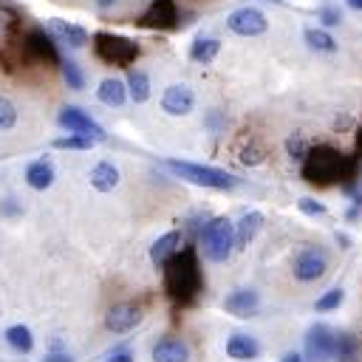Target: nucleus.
<instances>
[{
  "mask_svg": "<svg viewBox=\"0 0 362 362\" xmlns=\"http://www.w3.org/2000/svg\"><path fill=\"white\" fill-rule=\"evenodd\" d=\"M90 144H96V141H90V139H85V136H79V133L54 139V147H57V150H88Z\"/></svg>",
  "mask_w": 362,
  "mask_h": 362,
  "instance_id": "nucleus-31",
  "label": "nucleus"
},
{
  "mask_svg": "<svg viewBox=\"0 0 362 362\" xmlns=\"http://www.w3.org/2000/svg\"><path fill=\"white\" fill-rule=\"evenodd\" d=\"M141 322V308L139 305H130V303H122V305H113L105 317V325L113 331V334H127L133 331L136 325Z\"/></svg>",
  "mask_w": 362,
  "mask_h": 362,
  "instance_id": "nucleus-10",
  "label": "nucleus"
},
{
  "mask_svg": "<svg viewBox=\"0 0 362 362\" xmlns=\"http://www.w3.org/2000/svg\"><path fill=\"white\" fill-rule=\"evenodd\" d=\"M297 206H300V212H305V215H311V218H317V215H325V204H320V201H314V198H300L297 201Z\"/></svg>",
  "mask_w": 362,
  "mask_h": 362,
  "instance_id": "nucleus-32",
  "label": "nucleus"
},
{
  "mask_svg": "<svg viewBox=\"0 0 362 362\" xmlns=\"http://www.w3.org/2000/svg\"><path fill=\"white\" fill-rule=\"evenodd\" d=\"M342 300H345V291H342V288H328V291L314 303V308H317V311H334V308L342 305Z\"/></svg>",
  "mask_w": 362,
  "mask_h": 362,
  "instance_id": "nucleus-29",
  "label": "nucleus"
},
{
  "mask_svg": "<svg viewBox=\"0 0 362 362\" xmlns=\"http://www.w3.org/2000/svg\"><path fill=\"white\" fill-rule=\"evenodd\" d=\"M107 362H133V356H130L127 351H122V354H113Z\"/></svg>",
  "mask_w": 362,
  "mask_h": 362,
  "instance_id": "nucleus-36",
  "label": "nucleus"
},
{
  "mask_svg": "<svg viewBox=\"0 0 362 362\" xmlns=\"http://www.w3.org/2000/svg\"><path fill=\"white\" fill-rule=\"evenodd\" d=\"M348 6L356 8V11H362V0H348Z\"/></svg>",
  "mask_w": 362,
  "mask_h": 362,
  "instance_id": "nucleus-38",
  "label": "nucleus"
},
{
  "mask_svg": "<svg viewBox=\"0 0 362 362\" xmlns=\"http://www.w3.org/2000/svg\"><path fill=\"white\" fill-rule=\"evenodd\" d=\"M189 348L178 337H164L153 345V362H187Z\"/></svg>",
  "mask_w": 362,
  "mask_h": 362,
  "instance_id": "nucleus-15",
  "label": "nucleus"
},
{
  "mask_svg": "<svg viewBox=\"0 0 362 362\" xmlns=\"http://www.w3.org/2000/svg\"><path fill=\"white\" fill-rule=\"evenodd\" d=\"M14 124H17V107L8 96H0V133L11 130Z\"/></svg>",
  "mask_w": 362,
  "mask_h": 362,
  "instance_id": "nucleus-30",
  "label": "nucleus"
},
{
  "mask_svg": "<svg viewBox=\"0 0 362 362\" xmlns=\"http://www.w3.org/2000/svg\"><path fill=\"white\" fill-rule=\"evenodd\" d=\"M334 359L337 362H356L359 359V339L354 334L334 337Z\"/></svg>",
  "mask_w": 362,
  "mask_h": 362,
  "instance_id": "nucleus-22",
  "label": "nucleus"
},
{
  "mask_svg": "<svg viewBox=\"0 0 362 362\" xmlns=\"http://www.w3.org/2000/svg\"><path fill=\"white\" fill-rule=\"evenodd\" d=\"M288 153L297 156V158H303V156H305V144H303L297 136H291V139H288Z\"/></svg>",
  "mask_w": 362,
  "mask_h": 362,
  "instance_id": "nucleus-34",
  "label": "nucleus"
},
{
  "mask_svg": "<svg viewBox=\"0 0 362 362\" xmlns=\"http://www.w3.org/2000/svg\"><path fill=\"white\" fill-rule=\"evenodd\" d=\"M178 8L173 0H153V6L141 14V25L147 28H175Z\"/></svg>",
  "mask_w": 362,
  "mask_h": 362,
  "instance_id": "nucleus-12",
  "label": "nucleus"
},
{
  "mask_svg": "<svg viewBox=\"0 0 362 362\" xmlns=\"http://www.w3.org/2000/svg\"><path fill=\"white\" fill-rule=\"evenodd\" d=\"M325 269H328V255L320 246H303L294 257V277L303 283L320 280L325 274Z\"/></svg>",
  "mask_w": 362,
  "mask_h": 362,
  "instance_id": "nucleus-6",
  "label": "nucleus"
},
{
  "mask_svg": "<svg viewBox=\"0 0 362 362\" xmlns=\"http://www.w3.org/2000/svg\"><path fill=\"white\" fill-rule=\"evenodd\" d=\"M59 124H62L68 133H79V136H85V139H90V141H105V139H107V133L102 130V124H96L85 110H79V107H74V105H68V107L59 110Z\"/></svg>",
  "mask_w": 362,
  "mask_h": 362,
  "instance_id": "nucleus-7",
  "label": "nucleus"
},
{
  "mask_svg": "<svg viewBox=\"0 0 362 362\" xmlns=\"http://www.w3.org/2000/svg\"><path fill=\"white\" fill-rule=\"evenodd\" d=\"M204 286V277H201V269H198V257H195V249H178L167 263H164V288L170 294V300L187 305L198 297Z\"/></svg>",
  "mask_w": 362,
  "mask_h": 362,
  "instance_id": "nucleus-1",
  "label": "nucleus"
},
{
  "mask_svg": "<svg viewBox=\"0 0 362 362\" xmlns=\"http://www.w3.org/2000/svg\"><path fill=\"white\" fill-rule=\"evenodd\" d=\"M93 51H96V57L102 62L122 65V68L130 65V62H136V57H139V45L133 40L119 37V34H107V31H99L93 37Z\"/></svg>",
  "mask_w": 362,
  "mask_h": 362,
  "instance_id": "nucleus-5",
  "label": "nucleus"
},
{
  "mask_svg": "<svg viewBox=\"0 0 362 362\" xmlns=\"http://www.w3.org/2000/svg\"><path fill=\"white\" fill-rule=\"evenodd\" d=\"M223 308L235 317H252L257 308H260V294L255 288H235L226 300H223Z\"/></svg>",
  "mask_w": 362,
  "mask_h": 362,
  "instance_id": "nucleus-13",
  "label": "nucleus"
},
{
  "mask_svg": "<svg viewBox=\"0 0 362 362\" xmlns=\"http://www.w3.org/2000/svg\"><path fill=\"white\" fill-rule=\"evenodd\" d=\"M232 246H235V223L229 218L218 215V218L204 223V229H201V249H204L206 260L223 263L232 255Z\"/></svg>",
  "mask_w": 362,
  "mask_h": 362,
  "instance_id": "nucleus-4",
  "label": "nucleus"
},
{
  "mask_svg": "<svg viewBox=\"0 0 362 362\" xmlns=\"http://www.w3.org/2000/svg\"><path fill=\"white\" fill-rule=\"evenodd\" d=\"M280 362H305L300 354H294V351H288V354H283V359Z\"/></svg>",
  "mask_w": 362,
  "mask_h": 362,
  "instance_id": "nucleus-37",
  "label": "nucleus"
},
{
  "mask_svg": "<svg viewBox=\"0 0 362 362\" xmlns=\"http://www.w3.org/2000/svg\"><path fill=\"white\" fill-rule=\"evenodd\" d=\"M96 96H99V102H105V105H110V107H119V105L124 102V85H122L119 79H102Z\"/></svg>",
  "mask_w": 362,
  "mask_h": 362,
  "instance_id": "nucleus-24",
  "label": "nucleus"
},
{
  "mask_svg": "<svg viewBox=\"0 0 362 362\" xmlns=\"http://www.w3.org/2000/svg\"><path fill=\"white\" fill-rule=\"evenodd\" d=\"M25 181L31 189H48L54 184V167L51 161L40 158V161H31L28 170H25Z\"/></svg>",
  "mask_w": 362,
  "mask_h": 362,
  "instance_id": "nucleus-20",
  "label": "nucleus"
},
{
  "mask_svg": "<svg viewBox=\"0 0 362 362\" xmlns=\"http://www.w3.org/2000/svg\"><path fill=\"white\" fill-rule=\"evenodd\" d=\"M226 354H229L232 359H238V362H249V359H257L260 345H257V339L249 337V334H235V337H229V342H226Z\"/></svg>",
  "mask_w": 362,
  "mask_h": 362,
  "instance_id": "nucleus-16",
  "label": "nucleus"
},
{
  "mask_svg": "<svg viewBox=\"0 0 362 362\" xmlns=\"http://www.w3.org/2000/svg\"><path fill=\"white\" fill-rule=\"evenodd\" d=\"M356 144H359V150H362V127H359V133H356Z\"/></svg>",
  "mask_w": 362,
  "mask_h": 362,
  "instance_id": "nucleus-39",
  "label": "nucleus"
},
{
  "mask_svg": "<svg viewBox=\"0 0 362 362\" xmlns=\"http://www.w3.org/2000/svg\"><path fill=\"white\" fill-rule=\"evenodd\" d=\"M303 178L308 184H337L345 178H354V161L348 156H342L334 147H311L303 156Z\"/></svg>",
  "mask_w": 362,
  "mask_h": 362,
  "instance_id": "nucleus-2",
  "label": "nucleus"
},
{
  "mask_svg": "<svg viewBox=\"0 0 362 362\" xmlns=\"http://www.w3.org/2000/svg\"><path fill=\"white\" fill-rule=\"evenodd\" d=\"M192 105H195V93L187 85H170L161 96V107L170 116H187L192 110Z\"/></svg>",
  "mask_w": 362,
  "mask_h": 362,
  "instance_id": "nucleus-11",
  "label": "nucleus"
},
{
  "mask_svg": "<svg viewBox=\"0 0 362 362\" xmlns=\"http://www.w3.org/2000/svg\"><path fill=\"white\" fill-rule=\"evenodd\" d=\"M170 173H175L178 178L198 184V187H209V189H232L238 187V178L226 170L218 167H204V164H192V161H178V158H167L164 161Z\"/></svg>",
  "mask_w": 362,
  "mask_h": 362,
  "instance_id": "nucleus-3",
  "label": "nucleus"
},
{
  "mask_svg": "<svg viewBox=\"0 0 362 362\" xmlns=\"http://www.w3.org/2000/svg\"><path fill=\"white\" fill-rule=\"evenodd\" d=\"M178 246H181V235H178V232L161 235V238L150 246V260H153V266H164V263L178 252Z\"/></svg>",
  "mask_w": 362,
  "mask_h": 362,
  "instance_id": "nucleus-19",
  "label": "nucleus"
},
{
  "mask_svg": "<svg viewBox=\"0 0 362 362\" xmlns=\"http://www.w3.org/2000/svg\"><path fill=\"white\" fill-rule=\"evenodd\" d=\"M59 65H62V76H65V82H68V88H74V90H79V88L85 85V76H82V71H79V65H76L74 59H59Z\"/></svg>",
  "mask_w": 362,
  "mask_h": 362,
  "instance_id": "nucleus-27",
  "label": "nucleus"
},
{
  "mask_svg": "<svg viewBox=\"0 0 362 362\" xmlns=\"http://www.w3.org/2000/svg\"><path fill=\"white\" fill-rule=\"evenodd\" d=\"M127 88H130L133 102H147V96H150V79H147V74L130 71L127 74Z\"/></svg>",
  "mask_w": 362,
  "mask_h": 362,
  "instance_id": "nucleus-26",
  "label": "nucleus"
},
{
  "mask_svg": "<svg viewBox=\"0 0 362 362\" xmlns=\"http://www.w3.org/2000/svg\"><path fill=\"white\" fill-rule=\"evenodd\" d=\"M266 14L263 11H257V8H238V11H232L229 17H226V28L229 31H235V34H240V37H257V34H263L266 31Z\"/></svg>",
  "mask_w": 362,
  "mask_h": 362,
  "instance_id": "nucleus-9",
  "label": "nucleus"
},
{
  "mask_svg": "<svg viewBox=\"0 0 362 362\" xmlns=\"http://www.w3.org/2000/svg\"><path fill=\"white\" fill-rule=\"evenodd\" d=\"M305 42H308L311 48H317V51H334V48H337V42H334L325 31H320V28H308V31H305Z\"/></svg>",
  "mask_w": 362,
  "mask_h": 362,
  "instance_id": "nucleus-28",
  "label": "nucleus"
},
{
  "mask_svg": "<svg viewBox=\"0 0 362 362\" xmlns=\"http://www.w3.org/2000/svg\"><path fill=\"white\" fill-rule=\"evenodd\" d=\"M6 342H8L14 351H20V354H28V351L34 348V337H31V331H28L25 325H11V328H6Z\"/></svg>",
  "mask_w": 362,
  "mask_h": 362,
  "instance_id": "nucleus-25",
  "label": "nucleus"
},
{
  "mask_svg": "<svg viewBox=\"0 0 362 362\" xmlns=\"http://www.w3.org/2000/svg\"><path fill=\"white\" fill-rule=\"evenodd\" d=\"M48 34L54 37V42H65L71 48H82L88 42V31L82 25H74V23H65V20H51Z\"/></svg>",
  "mask_w": 362,
  "mask_h": 362,
  "instance_id": "nucleus-14",
  "label": "nucleus"
},
{
  "mask_svg": "<svg viewBox=\"0 0 362 362\" xmlns=\"http://www.w3.org/2000/svg\"><path fill=\"white\" fill-rule=\"evenodd\" d=\"M90 184H93V189H99V192H110V189L119 184V170H116L110 161H99V164L90 170Z\"/></svg>",
  "mask_w": 362,
  "mask_h": 362,
  "instance_id": "nucleus-21",
  "label": "nucleus"
},
{
  "mask_svg": "<svg viewBox=\"0 0 362 362\" xmlns=\"http://www.w3.org/2000/svg\"><path fill=\"white\" fill-rule=\"evenodd\" d=\"M218 51H221V42H218L215 37H198V40L192 42V48H189V57H192L195 62L206 65V62H212V59L218 57Z\"/></svg>",
  "mask_w": 362,
  "mask_h": 362,
  "instance_id": "nucleus-23",
  "label": "nucleus"
},
{
  "mask_svg": "<svg viewBox=\"0 0 362 362\" xmlns=\"http://www.w3.org/2000/svg\"><path fill=\"white\" fill-rule=\"evenodd\" d=\"M320 20H322V25H339L342 11L334 8V6H322V8H320Z\"/></svg>",
  "mask_w": 362,
  "mask_h": 362,
  "instance_id": "nucleus-33",
  "label": "nucleus"
},
{
  "mask_svg": "<svg viewBox=\"0 0 362 362\" xmlns=\"http://www.w3.org/2000/svg\"><path fill=\"white\" fill-rule=\"evenodd\" d=\"M334 331L322 322L311 325L305 334V362H328L334 359Z\"/></svg>",
  "mask_w": 362,
  "mask_h": 362,
  "instance_id": "nucleus-8",
  "label": "nucleus"
},
{
  "mask_svg": "<svg viewBox=\"0 0 362 362\" xmlns=\"http://www.w3.org/2000/svg\"><path fill=\"white\" fill-rule=\"evenodd\" d=\"M110 3H113V0H99V6H102V8H107Z\"/></svg>",
  "mask_w": 362,
  "mask_h": 362,
  "instance_id": "nucleus-40",
  "label": "nucleus"
},
{
  "mask_svg": "<svg viewBox=\"0 0 362 362\" xmlns=\"http://www.w3.org/2000/svg\"><path fill=\"white\" fill-rule=\"evenodd\" d=\"M25 45H28V51H31L40 62H59V54H57V48H54V37H51V34H45V31H31Z\"/></svg>",
  "mask_w": 362,
  "mask_h": 362,
  "instance_id": "nucleus-17",
  "label": "nucleus"
},
{
  "mask_svg": "<svg viewBox=\"0 0 362 362\" xmlns=\"http://www.w3.org/2000/svg\"><path fill=\"white\" fill-rule=\"evenodd\" d=\"M42 362H71V354L68 351H51V354H45Z\"/></svg>",
  "mask_w": 362,
  "mask_h": 362,
  "instance_id": "nucleus-35",
  "label": "nucleus"
},
{
  "mask_svg": "<svg viewBox=\"0 0 362 362\" xmlns=\"http://www.w3.org/2000/svg\"><path fill=\"white\" fill-rule=\"evenodd\" d=\"M260 226H263V212H246L235 223V246L238 249H246L252 243V238L260 232Z\"/></svg>",
  "mask_w": 362,
  "mask_h": 362,
  "instance_id": "nucleus-18",
  "label": "nucleus"
}]
</instances>
